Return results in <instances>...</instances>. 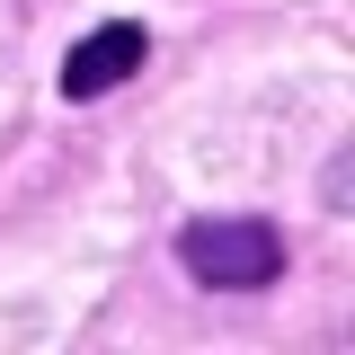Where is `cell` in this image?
Segmentation results:
<instances>
[{
	"label": "cell",
	"mask_w": 355,
	"mask_h": 355,
	"mask_svg": "<svg viewBox=\"0 0 355 355\" xmlns=\"http://www.w3.org/2000/svg\"><path fill=\"white\" fill-rule=\"evenodd\" d=\"M169 249H178V266H187L196 293H266L293 266L284 222H266V214H187Z\"/></svg>",
	"instance_id": "1"
},
{
	"label": "cell",
	"mask_w": 355,
	"mask_h": 355,
	"mask_svg": "<svg viewBox=\"0 0 355 355\" xmlns=\"http://www.w3.org/2000/svg\"><path fill=\"white\" fill-rule=\"evenodd\" d=\"M151 62V27L142 18H107V27H89V36H71V53H62V71H53V89L71 98V107H89V98H107V89H125L133 71Z\"/></svg>",
	"instance_id": "2"
},
{
	"label": "cell",
	"mask_w": 355,
	"mask_h": 355,
	"mask_svg": "<svg viewBox=\"0 0 355 355\" xmlns=\"http://www.w3.org/2000/svg\"><path fill=\"white\" fill-rule=\"evenodd\" d=\"M329 214H347V142L329 151Z\"/></svg>",
	"instance_id": "3"
}]
</instances>
